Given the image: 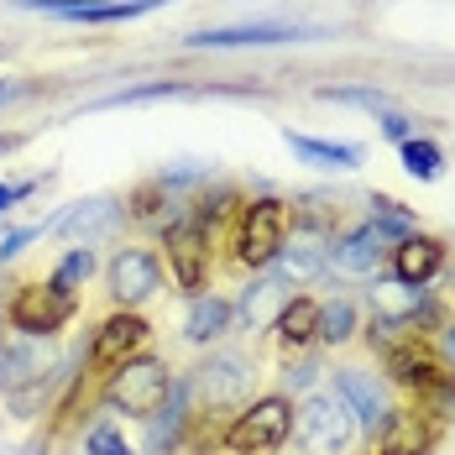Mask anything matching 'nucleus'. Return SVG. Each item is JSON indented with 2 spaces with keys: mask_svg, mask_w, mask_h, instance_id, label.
<instances>
[{
  "mask_svg": "<svg viewBox=\"0 0 455 455\" xmlns=\"http://www.w3.org/2000/svg\"><path fill=\"white\" fill-rule=\"evenodd\" d=\"M52 351L37 335H16V330H0V398L16 409V419H32L43 413V387L52 382Z\"/></svg>",
  "mask_w": 455,
  "mask_h": 455,
  "instance_id": "obj_1",
  "label": "nucleus"
},
{
  "mask_svg": "<svg viewBox=\"0 0 455 455\" xmlns=\"http://www.w3.org/2000/svg\"><path fill=\"white\" fill-rule=\"evenodd\" d=\"M382 362H387L398 387L419 393V409L424 413L440 419V409H455V366L445 356H435L424 340H393L382 351Z\"/></svg>",
  "mask_w": 455,
  "mask_h": 455,
  "instance_id": "obj_2",
  "label": "nucleus"
},
{
  "mask_svg": "<svg viewBox=\"0 0 455 455\" xmlns=\"http://www.w3.org/2000/svg\"><path fill=\"white\" fill-rule=\"evenodd\" d=\"M288 440H293V403H288V393H267V398L241 403L235 419L226 424V435H220V445L230 455H277Z\"/></svg>",
  "mask_w": 455,
  "mask_h": 455,
  "instance_id": "obj_3",
  "label": "nucleus"
},
{
  "mask_svg": "<svg viewBox=\"0 0 455 455\" xmlns=\"http://www.w3.org/2000/svg\"><path fill=\"white\" fill-rule=\"evenodd\" d=\"M288 226H293V204L288 199H246L235 210V230H230V246H235V267H267L283 241H288Z\"/></svg>",
  "mask_w": 455,
  "mask_h": 455,
  "instance_id": "obj_4",
  "label": "nucleus"
},
{
  "mask_svg": "<svg viewBox=\"0 0 455 455\" xmlns=\"http://www.w3.org/2000/svg\"><path fill=\"white\" fill-rule=\"evenodd\" d=\"M168 393H173V371L157 362V356H137V362H126L121 371H110L105 387H100V398H105L110 409L126 413V419H141V424L168 403Z\"/></svg>",
  "mask_w": 455,
  "mask_h": 455,
  "instance_id": "obj_5",
  "label": "nucleus"
},
{
  "mask_svg": "<svg viewBox=\"0 0 455 455\" xmlns=\"http://www.w3.org/2000/svg\"><path fill=\"white\" fill-rule=\"evenodd\" d=\"M356 440V419L335 393H315L293 409V445L304 455H346Z\"/></svg>",
  "mask_w": 455,
  "mask_h": 455,
  "instance_id": "obj_6",
  "label": "nucleus"
},
{
  "mask_svg": "<svg viewBox=\"0 0 455 455\" xmlns=\"http://www.w3.org/2000/svg\"><path fill=\"white\" fill-rule=\"evenodd\" d=\"M74 315H79V293H58L52 283H21L5 299V324L16 335H37V340H52Z\"/></svg>",
  "mask_w": 455,
  "mask_h": 455,
  "instance_id": "obj_7",
  "label": "nucleus"
},
{
  "mask_svg": "<svg viewBox=\"0 0 455 455\" xmlns=\"http://www.w3.org/2000/svg\"><path fill=\"white\" fill-rule=\"evenodd\" d=\"M246 382H251V371H246V362H241V356H210V362H199L179 382L183 398H188V419L235 409V403L246 398Z\"/></svg>",
  "mask_w": 455,
  "mask_h": 455,
  "instance_id": "obj_8",
  "label": "nucleus"
},
{
  "mask_svg": "<svg viewBox=\"0 0 455 455\" xmlns=\"http://www.w3.org/2000/svg\"><path fill=\"white\" fill-rule=\"evenodd\" d=\"M163 246H168V267H173V283H179L188 299L204 293V277H210V262H215V230H204L188 210L179 220L163 226Z\"/></svg>",
  "mask_w": 455,
  "mask_h": 455,
  "instance_id": "obj_9",
  "label": "nucleus"
},
{
  "mask_svg": "<svg viewBox=\"0 0 455 455\" xmlns=\"http://www.w3.org/2000/svg\"><path fill=\"white\" fill-rule=\"evenodd\" d=\"M147 346H152V324L137 309H116L90 340V371H105L110 377V371H121L126 362L147 356Z\"/></svg>",
  "mask_w": 455,
  "mask_h": 455,
  "instance_id": "obj_10",
  "label": "nucleus"
},
{
  "mask_svg": "<svg viewBox=\"0 0 455 455\" xmlns=\"http://www.w3.org/2000/svg\"><path fill=\"white\" fill-rule=\"evenodd\" d=\"M105 283H110L116 309H137V304H147L163 288V262L147 246H121L110 257V267H105Z\"/></svg>",
  "mask_w": 455,
  "mask_h": 455,
  "instance_id": "obj_11",
  "label": "nucleus"
},
{
  "mask_svg": "<svg viewBox=\"0 0 455 455\" xmlns=\"http://www.w3.org/2000/svg\"><path fill=\"white\" fill-rule=\"evenodd\" d=\"M440 440V419L424 409H387L377 424V445L371 455H429Z\"/></svg>",
  "mask_w": 455,
  "mask_h": 455,
  "instance_id": "obj_12",
  "label": "nucleus"
},
{
  "mask_svg": "<svg viewBox=\"0 0 455 455\" xmlns=\"http://www.w3.org/2000/svg\"><path fill=\"white\" fill-rule=\"evenodd\" d=\"M309 32L304 27H288V21H246V27H210V32H194L183 37V47L194 52H226V47H277V43H304Z\"/></svg>",
  "mask_w": 455,
  "mask_h": 455,
  "instance_id": "obj_13",
  "label": "nucleus"
},
{
  "mask_svg": "<svg viewBox=\"0 0 455 455\" xmlns=\"http://www.w3.org/2000/svg\"><path fill=\"white\" fill-rule=\"evenodd\" d=\"M387 273H393L398 288H424V283H435V277L445 273V241H440V235H424V230L403 235V241L393 246Z\"/></svg>",
  "mask_w": 455,
  "mask_h": 455,
  "instance_id": "obj_14",
  "label": "nucleus"
},
{
  "mask_svg": "<svg viewBox=\"0 0 455 455\" xmlns=\"http://www.w3.org/2000/svg\"><path fill=\"white\" fill-rule=\"evenodd\" d=\"M335 398L351 409L356 419V429H371L377 435V424L387 419V387L371 377V371H356V366H340L335 371Z\"/></svg>",
  "mask_w": 455,
  "mask_h": 455,
  "instance_id": "obj_15",
  "label": "nucleus"
},
{
  "mask_svg": "<svg viewBox=\"0 0 455 455\" xmlns=\"http://www.w3.org/2000/svg\"><path fill=\"white\" fill-rule=\"evenodd\" d=\"M121 215H126V204H116L110 194H94V199H79V204H68L52 230H63V235H74L79 246H90L94 235H105V230L121 226Z\"/></svg>",
  "mask_w": 455,
  "mask_h": 455,
  "instance_id": "obj_16",
  "label": "nucleus"
},
{
  "mask_svg": "<svg viewBox=\"0 0 455 455\" xmlns=\"http://www.w3.org/2000/svg\"><path fill=\"white\" fill-rule=\"evenodd\" d=\"M387 246H393V235L377 226V220H362L356 230H346V235L330 246V267H340V273H371Z\"/></svg>",
  "mask_w": 455,
  "mask_h": 455,
  "instance_id": "obj_17",
  "label": "nucleus"
},
{
  "mask_svg": "<svg viewBox=\"0 0 455 455\" xmlns=\"http://www.w3.org/2000/svg\"><path fill=\"white\" fill-rule=\"evenodd\" d=\"M230 324H235V304H230V299H215V293H199V299H188L183 340H188V346H210V340L230 335Z\"/></svg>",
  "mask_w": 455,
  "mask_h": 455,
  "instance_id": "obj_18",
  "label": "nucleus"
},
{
  "mask_svg": "<svg viewBox=\"0 0 455 455\" xmlns=\"http://www.w3.org/2000/svg\"><path fill=\"white\" fill-rule=\"evenodd\" d=\"M319 299H309V293H299V299H288L283 304V315H277V346L293 356V351H304V346H315L319 340Z\"/></svg>",
  "mask_w": 455,
  "mask_h": 455,
  "instance_id": "obj_19",
  "label": "nucleus"
},
{
  "mask_svg": "<svg viewBox=\"0 0 455 455\" xmlns=\"http://www.w3.org/2000/svg\"><path fill=\"white\" fill-rule=\"evenodd\" d=\"M157 5H173V0H74L58 21H84V27H116V21H137Z\"/></svg>",
  "mask_w": 455,
  "mask_h": 455,
  "instance_id": "obj_20",
  "label": "nucleus"
},
{
  "mask_svg": "<svg viewBox=\"0 0 455 455\" xmlns=\"http://www.w3.org/2000/svg\"><path fill=\"white\" fill-rule=\"evenodd\" d=\"M283 141H288L293 157H304L315 168H362L366 157L356 141H319V137H304V132H283Z\"/></svg>",
  "mask_w": 455,
  "mask_h": 455,
  "instance_id": "obj_21",
  "label": "nucleus"
},
{
  "mask_svg": "<svg viewBox=\"0 0 455 455\" xmlns=\"http://www.w3.org/2000/svg\"><path fill=\"white\" fill-rule=\"evenodd\" d=\"M293 293H288V283H277L273 273L262 277V283H251L246 293H241V319L251 324V330H262V324H277L283 315V304H288Z\"/></svg>",
  "mask_w": 455,
  "mask_h": 455,
  "instance_id": "obj_22",
  "label": "nucleus"
},
{
  "mask_svg": "<svg viewBox=\"0 0 455 455\" xmlns=\"http://www.w3.org/2000/svg\"><path fill=\"white\" fill-rule=\"evenodd\" d=\"M163 204H173V183L168 179H147L126 194V215H132V220H157V226H168V220H163Z\"/></svg>",
  "mask_w": 455,
  "mask_h": 455,
  "instance_id": "obj_23",
  "label": "nucleus"
},
{
  "mask_svg": "<svg viewBox=\"0 0 455 455\" xmlns=\"http://www.w3.org/2000/svg\"><path fill=\"white\" fill-rule=\"evenodd\" d=\"M403 168H409V179L435 183L440 173H445V152H440L429 137H409L403 141Z\"/></svg>",
  "mask_w": 455,
  "mask_h": 455,
  "instance_id": "obj_24",
  "label": "nucleus"
},
{
  "mask_svg": "<svg viewBox=\"0 0 455 455\" xmlns=\"http://www.w3.org/2000/svg\"><path fill=\"white\" fill-rule=\"evenodd\" d=\"M90 273H94V251H90V246H68V251H63V262L52 267L47 283H52L58 293H79V288L90 283Z\"/></svg>",
  "mask_w": 455,
  "mask_h": 455,
  "instance_id": "obj_25",
  "label": "nucleus"
},
{
  "mask_svg": "<svg viewBox=\"0 0 455 455\" xmlns=\"http://www.w3.org/2000/svg\"><path fill=\"white\" fill-rule=\"evenodd\" d=\"M351 335H356V304L351 299H335L319 309V340L324 346H346Z\"/></svg>",
  "mask_w": 455,
  "mask_h": 455,
  "instance_id": "obj_26",
  "label": "nucleus"
},
{
  "mask_svg": "<svg viewBox=\"0 0 455 455\" xmlns=\"http://www.w3.org/2000/svg\"><path fill=\"white\" fill-rule=\"evenodd\" d=\"M179 94H194L183 79H157V84H137V90H121V94H105L100 105H147V100H179Z\"/></svg>",
  "mask_w": 455,
  "mask_h": 455,
  "instance_id": "obj_27",
  "label": "nucleus"
},
{
  "mask_svg": "<svg viewBox=\"0 0 455 455\" xmlns=\"http://www.w3.org/2000/svg\"><path fill=\"white\" fill-rule=\"evenodd\" d=\"M371 220H377V226L393 235V246H398L403 235H413V230H419V226H413L409 210H403L398 199H387V194H377V199H371Z\"/></svg>",
  "mask_w": 455,
  "mask_h": 455,
  "instance_id": "obj_28",
  "label": "nucleus"
},
{
  "mask_svg": "<svg viewBox=\"0 0 455 455\" xmlns=\"http://www.w3.org/2000/svg\"><path fill=\"white\" fill-rule=\"evenodd\" d=\"M319 100H335V105H366V110H393V94L387 90H351V84H324Z\"/></svg>",
  "mask_w": 455,
  "mask_h": 455,
  "instance_id": "obj_29",
  "label": "nucleus"
},
{
  "mask_svg": "<svg viewBox=\"0 0 455 455\" xmlns=\"http://www.w3.org/2000/svg\"><path fill=\"white\" fill-rule=\"evenodd\" d=\"M84 455H137V451L126 445V435L116 424H94L90 435H84Z\"/></svg>",
  "mask_w": 455,
  "mask_h": 455,
  "instance_id": "obj_30",
  "label": "nucleus"
},
{
  "mask_svg": "<svg viewBox=\"0 0 455 455\" xmlns=\"http://www.w3.org/2000/svg\"><path fill=\"white\" fill-rule=\"evenodd\" d=\"M37 188H43V179H0V215L16 210L21 199H32Z\"/></svg>",
  "mask_w": 455,
  "mask_h": 455,
  "instance_id": "obj_31",
  "label": "nucleus"
},
{
  "mask_svg": "<svg viewBox=\"0 0 455 455\" xmlns=\"http://www.w3.org/2000/svg\"><path fill=\"white\" fill-rule=\"evenodd\" d=\"M37 235H43V226H21V230H5V235H0V267H5L11 257H21V251H27V246L37 241Z\"/></svg>",
  "mask_w": 455,
  "mask_h": 455,
  "instance_id": "obj_32",
  "label": "nucleus"
},
{
  "mask_svg": "<svg viewBox=\"0 0 455 455\" xmlns=\"http://www.w3.org/2000/svg\"><path fill=\"white\" fill-rule=\"evenodd\" d=\"M377 132H382L387 141H398V147H403V141L413 137V121L403 116V110H382V121H377Z\"/></svg>",
  "mask_w": 455,
  "mask_h": 455,
  "instance_id": "obj_33",
  "label": "nucleus"
},
{
  "mask_svg": "<svg viewBox=\"0 0 455 455\" xmlns=\"http://www.w3.org/2000/svg\"><path fill=\"white\" fill-rule=\"evenodd\" d=\"M315 377H319L315 362H299V366H288V377H283V382H288V393H309V387H315Z\"/></svg>",
  "mask_w": 455,
  "mask_h": 455,
  "instance_id": "obj_34",
  "label": "nucleus"
},
{
  "mask_svg": "<svg viewBox=\"0 0 455 455\" xmlns=\"http://www.w3.org/2000/svg\"><path fill=\"white\" fill-rule=\"evenodd\" d=\"M440 351H445V362L455 366V319L451 324H440Z\"/></svg>",
  "mask_w": 455,
  "mask_h": 455,
  "instance_id": "obj_35",
  "label": "nucleus"
},
{
  "mask_svg": "<svg viewBox=\"0 0 455 455\" xmlns=\"http://www.w3.org/2000/svg\"><path fill=\"white\" fill-rule=\"evenodd\" d=\"M16 94H21V84H11V79H0V105H5V100H16Z\"/></svg>",
  "mask_w": 455,
  "mask_h": 455,
  "instance_id": "obj_36",
  "label": "nucleus"
},
{
  "mask_svg": "<svg viewBox=\"0 0 455 455\" xmlns=\"http://www.w3.org/2000/svg\"><path fill=\"white\" fill-rule=\"evenodd\" d=\"M11 147H21V137H0V152H11Z\"/></svg>",
  "mask_w": 455,
  "mask_h": 455,
  "instance_id": "obj_37",
  "label": "nucleus"
},
{
  "mask_svg": "<svg viewBox=\"0 0 455 455\" xmlns=\"http://www.w3.org/2000/svg\"><path fill=\"white\" fill-rule=\"evenodd\" d=\"M0 58H5V47H0Z\"/></svg>",
  "mask_w": 455,
  "mask_h": 455,
  "instance_id": "obj_38",
  "label": "nucleus"
}]
</instances>
